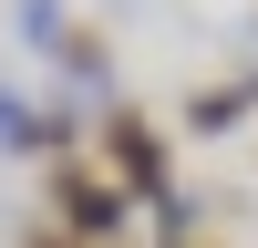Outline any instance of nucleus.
I'll use <instances>...</instances> for the list:
<instances>
[{
    "label": "nucleus",
    "mask_w": 258,
    "mask_h": 248,
    "mask_svg": "<svg viewBox=\"0 0 258 248\" xmlns=\"http://www.w3.org/2000/svg\"><path fill=\"white\" fill-rule=\"evenodd\" d=\"M165 248H217V238H165Z\"/></svg>",
    "instance_id": "7"
},
{
    "label": "nucleus",
    "mask_w": 258,
    "mask_h": 248,
    "mask_svg": "<svg viewBox=\"0 0 258 248\" xmlns=\"http://www.w3.org/2000/svg\"><path fill=\"white\" fill-rule=\"evenodd\" d=\"M62 83H73V103H93V114H103V103H124L114 93V41H103V31H83V21H73V41H62Z\"/></svg>",
    "instance_id": "4"
},
{
    "label": "nucleus",
    "mask_w": 258,
    "mask_h": 248,
    "mask_svg": "<svg viewBox=\"0 0 258 248\" xmlns=\"http://www.w3.org/2000/svg\"><path fill=\"white\" fill-rule=\"evenodd\" d=\"M258 124V73H227V83H197V93L176 103V135H238Z\"/></svg>",
    "instance_id": "3"
},
{
    "label": "nucleus",
    "mask_w": 258,
    "mask_h": 248,
    "mask_svg": "<svg viewBox=\"0 0 258 248\" xmlns=\"http://www.w3.org/2000/svg\"><path fill=\"white\" fill-rule=\"evenodd\" d=\"M52 227H62V238H83V248H114L124 227H135V197L103 176V155H83V145H62V155H52Z\"/></svg>",
    "instance_id": "2"
},
{
    "label": "nucleus",
    "mask_w": 258,
    "mask_h": 248,
    "mask_svg": "<svg viewBox=\"0 0 258 248\" xmlns=\"http://www.w3.org/2000/svg\"><path fill=\"white\" fill-rule=\"evenodd\" d=\"M41 145H62V124L41 114L31 93H11V83H0V155H41Z\"/></svg>",
    "instance_id": "5"
},
{
    "label": "nucleus",
    "mask_w": 258,
    "mask_h": 248,
    "mask_svg": "<svg viewBox=\"0 0 258 248\" xmlns=\"http://www.w3.org/2000/svg\"><path fill=\"white\" fill-rule=\"evenodd\" d=\"M11 31L31 41V52H62V41H73V0H11Z\"/></svg>",
    "instance_id": "6"
},
{
    "label": "nucleus",
    "mask_w": 258,
    "mask_h": 248,
    "mask_svg": "<svg viewBox=\"0 0 258 248\" xmlns=\"http://www.w3.org/2000/svg\"><path fill=\"white\" fill-rule=\"evenodd\" d=\"M93 155H103V176H114L135 207H165V197H176V135H165L145 103H103V114H93Z\"/></svg>",
    "instance_id": "1"
}]
</instances>
